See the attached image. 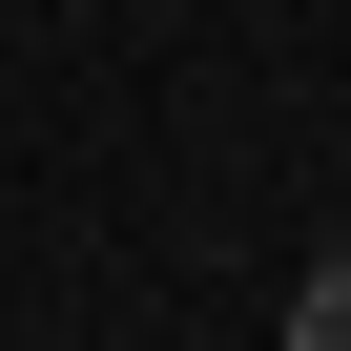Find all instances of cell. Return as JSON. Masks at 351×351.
Masks as SVG:
<instances>
[{"instance_id":"cell-1","label":"cell","mask_w":351,"mask_h":351,"mask_svg":"<svg viewBox=\"0 0 351 351\" xmlns=\"http://www.w3.org/2000/svg\"><path fill=\"white\" fill-rule=\"evenodd\" d=\"M289 351H351V248H330V269L289 289Z\"/></svg>"}]
</instances>
